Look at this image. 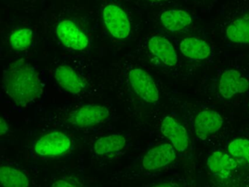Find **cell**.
Masks as SVG:
<instances>
[{
	"label": "cell",
	"instance_id": "cell-1",
	"mask_svg": "<svg viewBox=\"0 0 249 187\" xmlns=\"http://www.w3.org/2000/svg\"><path fill=\"white\" fill-rule=\"evenodd\" d=\"M2 82L7 94L20 106H26L43 93V84L38 73L23 58L8 67Z\"/></svg>",
	"mask_w": 249,
	"mask_h": 187
},
{
	"label": "cell",
	"instance_id": "cell-2",
	"mask_svg": "<svg viewBox=\"0 0 249 187\" xmlns=\"http://www.w3.org/2000/svg\"><path fill=\"white\" fill-rule=\"evenodd\" d=\"M109 116L110 111L106 106L87 105L72 111L68 121L78 128H87L105 122Z\"/></svg>",
	"mask_w": 249,
	"mask_h": 187
},
{
	"label": "cell",
	"instance_id": "cell-3",
	"mask_svg": "<svg viewBox=\"0 0 249 187\" xmlns=\"http://www.w3.org/2000/svg\"><path fill=\"white\" fill-rule=\"evenodd\" d=\"M105 25L112 36L117 39H125L130 33V22L127 15L119 6L108 4L103 10Z\"/></svg>",
	"mask_w": 249,
	"mask_h": 187
},
{
	"label": "cell",
	"instance_id": "cell-4",
	"mask_svg": "<svg viewBox=\"0 0 249 187\" xmlns=\"http://www.w3.org/2000/svg\"><path fill=\"white\" fill-rule=\"evenodd\" d=\"M129 83L134 92L142 100L154 103L159 100V91L154 79L145 70L135 68L128 75Z\"/></svg>",
	"mask_w": 249,
	"mask_h": 187
},
{
	"label": "cell",
	"instance_id": "cell-5",
	"mask_svg": "<svg viewBox=\"0 0 249 187\" xmlns=\"http://www.w3.org/2000/svg\"><path fill=\"white\" fill-rule=\"evenodd\" d=\"M71 140L62 131H52L40 137L35 146V151L42 156H59L69 150Z\"/></svg>",
	"mask_w": 249,
	"mask_h": 187
},
{
	"label": "cell",
	"instance_id": "cell-6",
	"mask_svg": "<svg viewBox=\"0 0 249 187\" xmlns=\"http://www.w3.org/2000/svg\"><path fill=\"white\" fill-rule=\"evenodd\" d=\"M56 34L62 44L71 49L84 51L88 47V37L71 20L61 21L56 27Z\"/></svg>",
	"mask_w": 249,
	"mask_h": 187
},
{
	"label": "cell",
	"instance_id": "cell-7",
	"mask_svg": "<svg viewBox=\"0 0 249 187\" xmlns=\"http://www.w3.org/2000/svg\"><path fill=\"white\" fill-rule=\"evenodd\" d=\"M249 89V80L237 70H226L220 77L218 92L224 99H231L238 94L245 93Z\"/></svg>",
	"mask_w": 249,
	"mask_h": 187
},
{
	"label": "cell",
	"instance_id": "cell-8",
	"mask_svg": "<svg viewBox=\"0 0 249 187\" xmlns=\"http://www.w3.org/2000/svg\"><path fill=\"white\" fill-rule=\"evenodd\" d=\"M176 159L175 148L170 143H163L150 149L142 159V166L147 170L164 168Z\"/></svg>",
	"mask_w": 249,
	"mask_h": 187
},
{
	"label": "cell",
	"instance_id": "cell-9",
	"mask_svg": "<svg viewBox=\"0 0 249 187\" xmlns=\"http://www.w3.org/2000/svg\"><path fill=\"white\" fill-rule=\"evenodd\" d=\"M160 130L177 151H185L189 147V135L186 128L173 117L166 116L163 119Z\"/></svg>",
	"mask_w": 249,
	"mask_h": 187
},
{
	"label": "cell",
	"instance_id": "cell-10",
	"mask_svg": "<svg viewBox=\"0 0 249 187\" xmlns=\"http://www.w3.org/2000/svg\"><path fill=\"white\" fill-rule=\"evenodd\" d=\"M224 120L218 112L212 110L201 111L195 119V132L201 140H205L222 127Z\"/></svg>",
	"mask_w": 249,
	"mask_h": 187
},
{
	"label": "cell",
	"instance_id": "cell-11",
	"mask_svg": "<svg viewBox=\"0 0 249 187\" xmlns=\"http://www.w3.org/2000/svg\"><path fill=\"white\" fill-rule=\"evenodd\" d=\"M148 47L151 54L167 67H174L178 62V56L173 44L160 35L150 38Z\"/></svg>",
	"mask_w": 249,
	"mask_h": 187
},
{
	"label": "cell",
	"instance_id": "cell-12",
	"mask_svg": "<svg viewBox=\"0 0 249 187\" xmlns=\"http://www.w3.org/2000/svg\"><path fill=\"white\" fill-rule=\"evenodd\" d=\"M54 76L58 84L72 94H78L85 89V82L71 67L59 66L55 70Z\"/></svg>",
	"mask_w": 249,
	"mask_h": 187
},
{
	"label": "cell",
	"instance_id": "cell-13",
	"mask_svg": "<svg viewBox=\"0 0 249 187\" xmlns=\"http://www.w3.org/2000/svg\"><path fill=\"white\" fill-rule=\"evenodd\" d=\"M237 164L231 155L222 151L213 152L207 161L210 171L222 178H228L237 168Z\"/></svg>",
	"mask_w": 249,
	"mask_h": 187
},
{
	"label": "cell",
	"instance_id": "cell-14",
	"mask_svg": "<svg viewBox=\"0 0 249 187\" xmlns=\"http://www.w3.org/2000/svg\"><path fill=\"white\" fill-rule=\"evenodd\" d=\"M182 54L193 60H205L211 54V48L208 42L197 37H186L180 43Z\"/></svg>",
	"mask_w": 249,
	"mask_h": 187
},
{
	"label": "cell",
	"instance_id": "cell-15",
	"mask_svg": "<svg viewBox=\"0 0 249 187\" xmlns=\"http://www.w3.org/2000/svg\"><path fill=\"white\" fill-rule=\"evenodd\" d=\"M163 26L171 32H180L192 23V16L183 10H166L160 16Z\"/></svg>",
	"mask_w": 249,
	"mask_h": 187
},
{
	"label": "cell",
	"instance_id": "cell-16",
	"mask_svg": "<svg viewBox=\"0 0 249 187\" xmlns=\"http://www.w3.org/2000/svg\"><path fill=\"white\" fill-rule=\"evenodd\" d=\"M226 35L229 40L234 43L249 44V16L231 22L226 29Z\"/></svg>",
	"mask_w": 249,
	"mask_h": 187
},
{
	"label": "cell",
	"instance_id": "cell-17",
	"mask_svg": "<svg viewBox=\"0 0 249 187\" xmlns=\"http://www.w3.org/2000/svg\"><path fill=\"white\" fill-rule=\"evenodd\" d=\"M126 138L121 134L100 137L94 143V151L99 155L110 154L120 151L126 145Z\"/></svg>",
	"mask_w": 249,
	"mask_h": 187
},
{
	"label": "cell",
	"instance_id": "cell-18",
	"mask_svg": "<svg viewBox=\"0 0 249 187\" xmlns=\"http://www.w3.org/2000/svg\"><path fill=\"white\" fill-rule=\"evenodd\" d=\"M0 181L2 187H29L30 180L17 168L3 165L0 168Z\"/></svg>",
	"mask_w": 249,
	"mask_h": 187
},
{
	"label": "cell",
	"instance_id": "cell-19",
	"mask_svg": "<svg viewBox=\"0 0 249 187\" xmlns=\"http://www.w3.org/2000/svg\"><path fill=\"white\" fill-rule=\"evenodd\" d=\"M228 152L238 163L249 165V140L237 138L230 142Z\"/></svg>",
	"mask_w": 249,
	"mask_h": 187
},
{
	"label": "cell",
	"instance_id": "cell-20",
	"mask_svg": "<svg viewBox=\"0 0 249 187\" xmlns=\"http://www.w3.org/2000/svg\"><path fill=\"white\" fill-rule=\"evenodd\" d=\"M33 31L24 28L15 31L10 37V44L13 49L24 50L28 48L33 42Z\"/></svg>",
	"mask_w": 249,
	"mask_h": 187
},
{
	"label": "cell",
	"instance_id": "cell-21",
	"mask_svg": "<svg viewBox=\"0 0 249 187\" xmlns=\"http://www.w3.org/2000/svg\"><path fill=\"white\" fill-rule=\"evenodd\" d=\"M52 187H78L72 183L68 182V181H64V180H59L52 184Z\"/></svg>",
	"mask_w": 249,
	"mask_h": 187
},
{
	"label": "cell",
	"instance_id": "cell-22",
	"mask_svg": "<svg viewBox=\"0 0 249 187\" xmlns=\"http://www.w3.org/2000/svg\"><path fill=\"white\" fill-rule=\"evenodd\" d=\"M0 130H1V135H4L8 131V126L6 121L3 118L0 120Z\"/></svg>",
	"mask_w": 249,
	"mask_h": 187
},
{
	"label": "cell",
	"instance_id": "cell-23",
	"mask_svg": "<svg viewBox=\"0 0 249 187\" xmlns=\"http://www.w3.org/2000/svg\"><path fill=\"white\" fill-rule=\"evenodd\" d=\"M172 187L171 185H170V184H158V185L154 186V187Z\"/></svg>",
	"mask_w": 249,
	"mask_h": 187
},
{
	"label": "cell",
	"instance_id": "cell-24",
	"mask_svg": "<svg viewBox=\"0 0 249 187\" xmlns=\"http://www.w3.org/2000/svg\"><path fill=\"white\" fill-rule=\"evenodd\" d=\"M149 1H151V2H160V1H166V0H148Z\"/></svg>",
	"mask_w": 249,
	"mask_h": 187
},
{
	"label": "cell",
	"instance_id": "cell-25",
	"mask_svg": "<svg viewBox=\"0 0 249 187\" xmlns=\"http://www.w3.org/2000/svg\"></svg>",
	"mask_w": 249,
	"mask_h": 187
}]
</instances>
